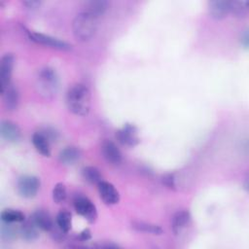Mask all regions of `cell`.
Returning <instances> with one entry per match:
<instances>
[{
	"instance_id": "d4e9b609",
	"label": "cell",
	"mask_w": 249,
	"mask_h": 249,
	"mask_svg": "<svg viewBox=\"0 0 249 249\" xmlns=\"http://www.w3.org/2000/svg\"><path fill=\"white\" fill-rule=\"evenodd\" d=\"M2 221V220H1ZM14 223H10V222H5L2 221L1 222V227H0V233H1V237L3 239L6 240H11L14 239L17 235V228L13 225Z\"/></svg>"
},
{
	"instance_id": "ffe728a7",
	"label": "cell",
	"mask_w": 249,
	"mask_h": 249,
	"mask_svg": "<svg viewBox=\"0 0 249 249\" xmlns=\"http://www.w3.org/2000/svg\"><path fill=\"white\" fill-rule=\"evenodd\" d=\"M131 227L137 231L146 232V233H150V234H154V235H160L162 233V229L160 226L151 224V223H147L144 221H133L131 223Z\"/></svg>"
},
{
	"instance_id": "7c38bea8",
	"label": "cell",
	"mask_w": 249,
	"mask_h": 249,
	"mask_svg": "<svg viewBox=\"0 0 249 249\" xmlns=\"http://www.w3.org/2000/svg\"><path fill=\"white\" fill-rule=\"evenodd\" d=\"M208 10L212 18L221 19L227 17L231 11V1L213 0L208 3Z\"/></svg>"
},
{
	"instance_id": "d6986e66",
	"label": "cell",
	"mask_w": 249,
	"mask_h": 249,
	"mask_svg": "<svg viewBox=\"0 0 249 249\" xmlns=\"http://www.w3.org/2000/svg\"><path fill=\"white\" fill-rule=\"evenodd\" d=\"M109 3L105 0H91L85 3L83 11H86L97 18L102 16L108 9Z\"/></svg>"
},
{
	"instance_id": "6da1fadb",
	"label": "cell",
	"mask_w": 249,
	"mask_h": 249,
	"mask_svg": "<svg viewBox=\"0 0 249 249\" xmlns=\"http://www.w3.org/2000/svg\"><path fill=\"white\" fill-rule=\"evenodd\" d=\"M66 104L68 109L75 115L86 116L90 108V91L83 84L72 86L66 94Z\"/></svg>"
},
{
	"instance_id": "277c9868",
	"label": "cell",
	"mask_w": 249,
	"mask_h": 249,
	"mask_svg": "<svg viewBox=\"0 0 249 249\" xmlns=\"http://www.w3.org/2000/svg\"><path fill=\"white\" fill-rule=\"evenodd\" d=\"M40 179L33 175H23L18 180V192L25 198L34 197L40 190Z\"/></svg>"
},
{
	"instance_id": "9c48e42d",
	"label": "cell",
	"mask_w": 249,
	"mask_h": 249,
	"mask_svg": "<svg viewBox=\"0 0 249 249\" xmlns=\"http://www.w3.org/2000/svg\"><path fill=\"white\" fill-rule=\"evenodd\" d=\"M97 189H98L99 196L105 204L114 205L119 202L120 194L118 190L114 187V185H112L111 183L102 180L97 185Z\"/></svg>"
},
{
	"instance_id": "9a60e30c",
	"label": "cell",
	"mask_w": 249,
	"mask_h": 249,
	"mask_svg": "<svg viewBox=\"0 0 249 249\" xmlns=\"http://www.w3.org/2000/svg\"><path fill=\"white\" fill-rule=\"evenodd\" d=\"M31 218L36 224V226L42 231H51L52 229L54 227L51 215L44 210L35 211L31 216Z\"/></svg>"
},
{
	"instance_id": "cb8c5ba5",
	"label": "cell",
	"mask_w": 249,
	"mask_h": 249,
	"mask_svg": "<svg viewBox=\"0 0 249 249\" xmlns=\"http://www.w3.org/2000/svg\"><path fill=\"white\" fill-rule=\"evenodd\" d=\"M249 2L248 1H231V11L236 18H244L248 15Z\"/></svg>"
},
{
	"instance_id": "4dcf8cb0",
	"label": "cell",
	"mask_w": 249,
	"mask_h": 249,
	"mask_svg": "<svg viewBox=\"0 0 249 249\" xmlns=\"http://www.w3.org/2000/svg\"><path fill=\"white\" fill-rule=\"evenodd\" d=\"M240 42H241V45H242L245 49H248V45H249V34H248V30H244V32L241 34Z\"/></svg>"
},
{
	"instance_id": "5bb4252c",
	"label": "cell",
	"mask_w": 249,
	"mask_h": 249,
	"mask_svg": "<svg viewBox=\"0 0 249 249\" xmlns=\"http://www.w3.org/2000/svg\"><path fill=\"white\" fill-rule=\"evenodd\" d=\"M1 94L3 96L4 106L6 107L7 110L13 111L17 109L19 96H18V89L14 85L11 84Z\"/></svg>"
},
{
	"instance_id": "30bf717a",
	"label": "cell",
	"mask_w": 249,
	"mask_h": 249,
	"mask_svg": "<svg viewBox=\"0 0 249 249\" xmlns=\"http://www.w3.org/2000/svg\"><path fill=\"white\" fill-rule=\"evenodd\" d=\"M101 151H102V155H103L104 159L109 163L117 165L122 162V160H123L122 153L114 142H112L110 140L104 141L102 144V147H101Z\"/></svg>"
},
{
	"instance_id": "8fae6325",
	"label": "cell",
	"mask_w": 249,
	"mask_h": 249,
	"mask_svg": "<svg viewBox=\"0 0 249 249\" xmlns=\"http://www.w3.org/2000/svg\"><path fill=\"white\" fill-rule=\"evenodd\" d=\"M1 136L9 142H17L21 137V132L19 127L13 122L5 120L2 121L0 125Z\"/></svg>"
},
{
	"instance_id": "83f0119b",
	"label": "cell",
	"mask_w": 249,
	"mask_h": 249,
	"mask_svg": "<svg viewBox=\"0 0 249 249\" xmlns=\"http://www.w3.org/2000/svg\"><path fill=\"white\" fill-rule=\"evenodd\" d=\"M40 131L50 140V142L55 141L57 139V132L54 129L51 128V127H45Z\"/></svg>"
},
{
	"instance_id": "5b68a950",
	"label": "cell",
	"mask_w": 249,
	"mask_h": 249,
	"mask_svg": "<svg viewBox=\"0 0 249 249\" xmlns=\"http://www.w3.org/2000/svg\"><path fill=\"white\" fill-rule=\"evenodd\" d=\"M76 212L84 217L88 222L93 223L97 218V211L92 201L84 196H76L73 200Z\"/></svg>"
},
{
	"instance_id": "ac0fdd59",
	"label": "cell",
	"mask_w": 249,
	"mask_h": 249,
	"mask_svg": "<svg viewBox=\"0 0 249 249\" xmlns=\"http://www.w3.org/2000/svg\"><path fill=\"white\" fill-rule=\"evenodd\" d=\"M80 157H81L80 150L77 147L69 146L60 151L58 155V160L61 163L70 165V164H74L80 159Z\"/></svg>"
},
{
	"instance_id": "7402d4cb",
	"label": "cell",
	"mask_w": 249,
	"mask_h": 249,
	"mask_svg": "<svg viewBox=\"0 0 249 249\" xmlns=\"http://www.w3.org/2000/svg\"><path fill=\"white\" fill-rule=\"evenodd\" d=\"M1 220L10 223H22L25 220V216L19 210L5 209L1 212Z\"/></svg>"
},
{
	"instance_id": "f1b7e54d",
	"label": "cell",
	"mask_w": 249,
	"mask_h": 249,
	"mask_svg": "<svg viewBox=\"0 0 249 249\" xmlns=\"http://www.w3.org/2000/svg\"><path fill=\"white\" fill-rule=\"evenodd\" d=\"M22 4L27 7L28 9H35L38 8L41 4V1H37V0H27V1H23Z\"/></svg>"
},
{
	"instance_id": "484cf974",
	"label": "cell",
	"mask_w": 249,
	"mask_h": 249,
	"mask_svg": "<svg viewBox=\"0 0 249 249\" xmlns=\"http://www.w3.org/2000/svg\"><path fill=\"white\" fill-rule=\"evenodd\" d=\"M67 196L66 187L63 183H56L53 189V199L55 203H63Z\"/></svg>"
},
{
	"instance_id": "8992f818",
	"label": "cell",
	"mask_w": 249,
	"mask_h": 249,
	"mask_svg": "<svg viewBox=\"0 0 249 249\" xmlns=\"http://www.w3.org/2000/svg\"><path fill=\"white\" fill-rule=\"evenodd\" d=\"M29 37V39L35 43L41 44V45H45L53 49H57V50H63V51H67L71 49V45L59 40L57 38H54L53 36L50 35H46L43 33H38V32H34V31H30V30H26L25 31Z\"/></svg>"
},
{
	"instance_id": "2e32d148",
	"label": "cell",
	"mask_w": 249,
	"mask_h": 249,
	"mask_svg": "<svg viewBox=\"0 0 249 249\" xmlns=\"http://www.w3.org/2000/svg\"><path fill=\"white\" fill-rule=\"evenodd\" d=\"M32 143L38 153H40L44 157L51 156V142L41 131H37L33 134Z\"/></svg>"
},
{
	"instance_id": "4fadbf2b",
	"label": "cell",
	"mask_w": 249,
	"mask_h": 249,
	"mask_svg": "<svg viewBox=\"0 0 249 249\" xmlns=\"http://www.w3.org/2000/svg\"><path fill=\"white\" fill-rule=\"evenodd\" d=\"M39 230L40 229L36 226V224L30 217L28 220L25 219L22 222V224L18 230V232L23 239H25L27 241H33L39 237V235H40Z\"/></svg>"
},
{
	"instance_id": "7a4b0ae2",
	"label": "cell",
	"mask_w": 249,
	"mask_h": 249,
	"mask_svg": "<svg viewBox=\"0 0 249 249\" xmlns=\"http://www.w3.org/2000/svg\"><path fill=\"white\" fill-rule=\"evenodd\" d=\"M98 26V18L86 12L81 11L74 18L72 23L73 34L78 41L86 42L91 39Z\"/></svg>"
},
{
	"instance_id": "e0dca14e",
	"label": "cell",
	"mask_w": 249,
	"mask_h": 249,
	"mask_svg": "<svg viewBox=\"0 0 249 249\" xmlns=\"http://www.w3.org/2000/svg\"><path fill=\"white\" fill-rule=\"evenodd\" d=\"M191 220V215L187 210L177 211L172 217V231L175 234H178L183 229H185Z\"/></svg>"
},
{
	"instance_id": "52a82bcc",
	"label": "cell",
	"mask_w": 249,
	"mask_h": 249,
	"mask_svg": "<svg viewBox=\"0 0 249 249\" xmlns=\"http://www.w3.org/2000/svg\"><path fill=\"white\" fill-rule=\"evenodd\" d=\"M14 67V55L6 53L0 61V90L1 93L11 85V77Z\"/></svg>"
},
{
	"instance_id": "4316f807",
	"label": "cell",
	"mask_w": 249,
	"mask_h": 249,
	"mask_svg": "<svg viewBox=\"0 0 249 249\" xmlns=\"http://www.w3.org/2000/svg\"><path fill=\"white\" fill-rule=\"evenodd\" d=\"M161 181H162L163 185L166 186L167 188L172 189V190H175V188H176V183H175V176H174V174L168 173V174L163 175L162 178H161Z\"/></svg>"
},
{
	"instance_id": "44dd1931",
	"label": "cell",
	"mask_w": 249,
	"mask_h": 249,
	"mask_svg": "<svg viewBox=\"0 0 249 249\" xmlns=\"http://www.w3.org/2000/svg\"><path fill=\"white\" fill-rule=\"evenodd\" d=\"M83 178L89 184L98 185L102 181V175L100 171L94 166H86L82 170Z\"/></svg>"
},
{
	"instance_id": "3957f363",
	"label": "cell",
	"mask_w": 249,
	"mask_h": 249,
	"mask_svg": "<svg viewBox=\"0 0 249 249\" xmlns=\"http://www.w3.org/2000/svg\"><path fill=\"white\" fill-rule=\"evenodd\" d=\"M58 76L53 68L46 66L38 71L36 86L41 95L45 97H53L58 89Z\"/></svg>"
},
{
	"instance_id": "f546056e",
	"label": "cell",
	"mask_w": 249,
	"mask_h": 249,
	"mask_svg": "<svg viewBox=\"0 0 249 249\" xmlns=\"http://www.w3.org/2000/svg\"><path fill=\"white\" fill-rule=\"evenodd\" d=\"M90 237H91V233H90V231L89 229L83 230L79 234V239L81 241H87V240L90 239Z\"/></svg>"
},
{
	"instance_id": "603a6c76",
	"label": "cell",
	"mask_w": 249,
	"mask_h": 249,
	"mask_svg": "<svg viewBox=\"0 0 249 249\" xmlns=\"http://www.w3.org/2000/svg\"><path fill=\"white\" fill-rule=\"evenodd\" d=\"M55 221H56V226L61 231H63L66 233L70 231L71 225H72V218H71L70 212H68L66 210L59 211L58 214L56 215Z\"/></svg>"
},
{
	"instance_id": "ba28073f",
	"label": "cell",
	"mask_w": 249,
	"mask_h": 249,
	"mask_svg": "<svg viewBox=\"0 0 249 249\" xmlns=\"http://www.w3.org/2000/svg\"><path fill=\"white\" fill-rule=\"evenodd\" d=\"M116 138L118 141L125 146H135L139 143L138 129L133 124H125L122 128L117 130Z\"/></svg>"
}]
</instances>
